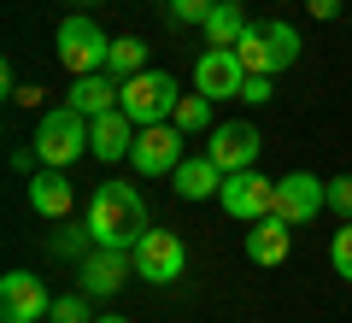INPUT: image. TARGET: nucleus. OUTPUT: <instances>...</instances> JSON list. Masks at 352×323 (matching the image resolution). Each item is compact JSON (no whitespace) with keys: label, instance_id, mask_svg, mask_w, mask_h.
<instances>
[{"label":"nucleus","instance_id":"f257e3e1","mask_svg":"<svg viewBox=\"0 0 352 323\" xmlns=\"http://www.w3.org/2000/svg\"><path fill=\"white\" fill-rule=\"evenodd\" d=\"M88 236H94V247H124L135 253V241L147 236V200H141V188L129 183H100L94 188V200H88Z\"/></svg>","mask_w":352,"mask_h":323},{"label":"nucleus","instance_id":"f03ea898","mask_svg":"<svg viewBox=\"0 0 352 323\" xmlns=\"http://www.w3.org/2000/svg\"><path fill=\"white\" fill-rule=\"evenodd\" d=\"M241 65H247L252 76H276L288 71L294 59H300V30L282 24V18H270V24H247V36L235 41Z\"/></svg>","mask_w":352,"mask_h":323},{"label":"nucleus","instance_id":"7ed1b4c3","mask_svg":"<svg viewBox=\"0 0 352 323\" xmlns=\"http://www.w3.org/2000/svg\"><path fill=\"white\" fill-rule=\"evenodd\" d=\"M82 147H88V118L76 112V106H53V112H41V124H36V165L65 171L71 159H82Z\"/></svg>","mask_w":352,"mask_h":323},{"label":"nucleus","instance_id":"20e7f679","mask_svg":"<svg viewBox=\"0 0 352 323\" xmlns=\"http://www.w3.org/2000/svg\"><path fill=\"white\" fill-rule=\"evenodd\" d=\"M176 76H164V71H135V76H124V94H118V106H124L135 124H170V112H176Z\"/></svg>","mask_w":352,"mask_h":323},{"label":"nucleus","instance_id":"39448f33","mask_svg":"<svg viewBox=\"0 0 352 323\" xmlns=\"http://www.w3.org/2000/svg\"><path fill=\"white\" fill-rule=\"evenodd\" d=\"M106 53H112V41H106V30L94 24L88 12H71L59 24V65L71 76H88V71H106Z\"/></svg>","mask_w":352,"mask_h":323},{"label":"nucleus","instance_id":"423d86ee","mask_svg":"<svg viewBox=\"0 0 352 323\" xmlns=\"http://www.w3.org/2000/svg\"><path fill=\"white\" fill-rule=\"evenodd\" d=\"M188 271V247L176 229H147L135 241V276L141 282H176V276Z\"/></svg>","mask_w":352,"mask_h":323},{"label":"nucleus","instance_id":"0eeeda50","mask_svg":"<svg viewBox=\"0 0 352 323\" xmlns=\"http://www.w3.org/2000/svg\"><path fill=\"white\" fill-rule=\"evenodd\" d=\"M247 76H252V71L241 65L235 48H206L200 59H194V94H206V100H229V94H235V100H241Z\"/></svg>","mask_w":352,"mask_h":323},{"label":"nucleus","instance_id":"6e6552de","mask_svg":"<svg viewBox=\"0 0 352 323\" xmlns=\"http://www.w3.org/2000/svg\"><path fill=\"white\" fill-rule=\"evenodd\" d=\"M258 129L252 124H241V118H229V124H212L206 129V159L217 165V171H252V159H258Z\"/></svg>","mask_w":352,"mask_h":323},{"label":"nucleus","instance_id":"1a4fd4ad","mask_svg":"<svg viewBox=\"0 0 352 323\" xmlns=\"http://www.w3.org/2000/svg\"><path fill=\"white\" fill-rule=\"evenodd\" d=\"M129 165L141 176H170L182 165V129L176 124H141L135 129V147H129Z\"/></svg>","mask_w":352,"mask_h":323},{"label":"nucleus","instance_id":"9d476101","mask_svg":"<svg viewBox=\"0 0 352 323\" xmlns=\"http://www.w3.org/2000/svg\"><path fill=\"white\" fill-rule=\"evenodd\" d=\"M217 194H223V211L241 218V224H258V218H270V206H276V183L258 176V171H229Z\"/></svg>","mask_w":352,"mask_h":323},{"label":"nucleus","instance_id":"9b49d317","mask_svg":"<svg viewBox=\"0 0 352 323\" xmlns=\"http://www.w3.org/2000/svg\"><path fill=\"white\" fill-rule=\"evenodd\" d=\"M323 206H329V183H317L311 171H288L276 183V206L270 211H276L282 224H311Z\"/></svg>","mask_w":352,"mask_h":323},{"label":"nucleus","instance_id":"f8f14e48","mask_svg":"<svg viewBox=\"0 0 352 323\" xmlns=\"http://www.w3.org/2000/svg\"><path fill=\"white\" fill-rule=\"evenodd\" d=\"M47 311H53V294L30 271H6L0 276V317L6 323H41Z\"/></svg>","mask_w":352,"mask_h":323},{"label":"nucleus","instance_id":"ddd939ff","mask_svg":"<svg viewBox=\"0 0 352 323\" xmlns=\"http://www.w3.org/2000/svg\"><path fill=\"white\" fill-rule=\"evenodd\" d=\"M129 271H135V253H124V247H88V259H82V294L88 300H106V294H118V288L129 282Z\"/></svg>","mask_w":352,"mask_h":323},{"label":"nucleus","instance_id":"4468645a","mask_svg":"<svg viewBox=\"0 0 352 323\" xmlns=\"http://www.w3.org/2000/svg\"><path fill=\"white\" fill-rule=\"evenodd\" d=\"M135 129H141V124L124 112V106H112V112H100V118H88V153H94V159H106V165L129 159Z\"/></svg>","mask_w":352,"mask_h":323},{"label":"nucleus","instance_id":"2eb2a0df","mask_svg":"<svg viewBox=\"0 0 352 323\" xmlns=\"http://www.w3.org/2000/svg\"><path fill=\"white\" fill-rule=\"evenodd\" d=\"M118 94H124V83H112L106 71H88V76H71V94H65V106H76L82 118H100L118 106Z\"/></svg>","mask_w":352,"mask_h":323},{"label":"nucleus","instance_id":"dca6fc26","mask_svg":"<svg viewBox=\"0 0 352 323\" xmlns=\"http://www.w3.org/2000/svg\"><path fill=\"white\" fill-rule=\"evenodd\" d=\"M30 206H36V218H71L76 194H71V183H65V171L41 165V171L30 176Z\"/></svg>","mask_w":352,"mask_h":323},{"label":"nucleus","instance_id":"f3484780","mask_svg":"<svg viewBox=\"0 0 352 323\" xmlns=\"http://www.w3.org/2000/svg\"><path fill=\"white\" fill-rule=\"evenodd\" d=\"M288 229H294V224H282L276 211L258 218V224L247 229V259H252V264H282V259H288V247H294Z\"/></svg>","mask_w":352,"mask_h":323},{"label":"nucleus","instance_id":"a211bd4d","mask_svg":"<svg viewBox=\"0 0 352 323\" xmlns=\"http://www.w3.org/2000/svg\"><path fill=\"white\" fill-rule=\"evenodd\" d=\"M170 183H176V194H182V200H212L217 188H223V171L200 153V159H182V165H176Z\"/></svg>","mask_w":352,"mask_h":323},{"label":"nucleus","instance_id":"6ab92c4d","mask_svg":"<svg viewBox=\"0 0 352 323\" xmlns=\"http://www.w3.org/2000/svg\"><path fill=\"white\" fill-rule=\"evenodd\" d=\"M200 30H206V48H235V41L247 36V12H241V0H217Z\"/></svg>","mask_w":352,"mask_h":323},{"label":"nucleus","instance_id":"aec40b11","mask_svg":"<svg viewBox=\"0 0 352 323\" xmlns=\"http://www.w3.org/2000/svg\"><path fill=\"white\" fill-rule=\"evenodd\" d=\"M106 71H112L118 83L135 76V71H147V41H141V36H118L112 53H106Z\"/></svg>","mask_w":352,"mask_h":323},{"label":"nucleus","instance_id":"412c9836","mask_svg":"<svg viewBox=\"0 0 352 323\" xmlns=\"http://www.w3.org/2000/svg\"><path fill=\"white\" fill-rule=\"evenodd\" d=\"M170 124L182 129V136L212 129V100H206V94H182V100H176V112H170Z\"/></svg>","mask_w":352,"mask_h":323},{"label":"nucleus","instance_id":"4be33fe9","mask_svg":"<svg viewBox=\"0 0 352 323\" xmlns=\"http://www.w3.org/2000/svg\"><path fill=\"white\" fill-rule=\"evenodd\" d=\"M47 317L53 323H94V317H88V294H82V288H76V294H59Z\"/></svg>","mask_w":352,"mask_h":323},{"label":"nucleus","instance_id":"5701e85b","mask_svg":"<svg viewBox=\"0 0 352 323\" xmlns=\"http://www.w3.org/2000/svg\"><path fill=\"white\" fill-rule=\"evenodd\" d=\"M217 0H170V6H164V18H170V24H206V12H212Z\"/></svg>","mask_w":352,"mask_h":323},{"label":"nucleus","instance_id":"b1692460","mask_svg":"<svg viewBox=\"0 0 352 323\" xmlns=\"http://www.w3.org/2000/svg\"><path fill=\"white\" fill-rule=\"evenodd\" d=\"M329 259H335V271L352 282V224H340V229H335V241H329Z\"/></svg>","mask_w":352,"mask_h":323},{"label":"nucleus","instance_id":"393cba45","mask_svg":"<svg viewBox=\"0 0 352 323\" xmlns=\"http://www.w3.org/2000/svg\"><path fill=\"white\" fill-rule=\"evenodd\" d=\"M329 206H335L340 218H352V176H335V183H329Z\"/></svg>","mask_w":352,"mask_h":323},{"label":"nucleus","instance_id":"a878e982","mask_svg":"<svg viewBox=\"0 0 352 323\" xmlns=\"http://www.w3.org/2000/svg\"><path fill=\"white\" fill-rule=\"evenodd\" d=\"M270 94H276V88H270V76H247V88H241V100H252V106H264Z\"/></svg>","mask_w":352,"mask_h":323},{"label":"nucleus","instance_id":"bb28decb","mask_svg":"<svg viewBox=\"0 0 352 323\" xmlns=\"http://www.w3.org/2000/svg\"><path fill=\"white\" fill-rule=\"evenodd\" d=\"M305 12H311V18H335L340 0H305Z\"/></svg>","mask_w":352,"mask_h":323},{"label":"nucleus","instance_id":"cd10ccee","mask_svg":"<svg viewBox=\"0 0 352 323\" xmlns=\"http://www.w3.org/2000/svg\"><path fill=\"white\" fill-rule=\"evenodd\" d=\"M94 323H129V317H94Z\"/></svg>","mask_w":352,"mask_h":323},{"label":"nucleus","instance_id":"c85d7f7f","mask_svg":"<svg viewBox=\"0 0 352 323\" xmlns=\"http://www.w3.org/2000/svg\"><path fill=\"white\" fill-rule=\"evenodd\" d=\"M82 6H88V0H82Z\"/></svg>","mask_w":352,"mask_h":323},{"label":"nucleus","instance_id":"c756f323","mask_svg":"<svg viewBox=\"0 0 352 323\" xmlns=\"http://www.w3.org/2000/svg\"><path fill=\"white\" fill-rule=\"evenodd\" d=\"M346 24H352V18H346Z\"/></svg>","mask_w":352,"mask_h":323}]
</instances>
